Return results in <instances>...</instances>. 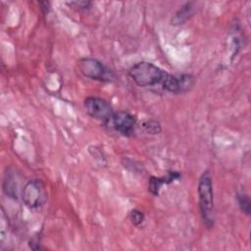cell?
<instances>
[{"mask_svg":"<svg viewBox=\"0 0 251 251\" xmlns=\"http://www.w3.org/2000/svg\"><path fill=\"white\" fill-rule=\"evenodd\" d=\"M194 84V76L189 74L172 75L167 74L162 87L170 93L180 94L187 92Z\"/></svg>","mask_w":251,"mask_h":251,"instance_id":"8992f818","label":"cell"},{"mask_svg":"<svg viewBox=\"0 0 251 251\" xmlns=\"http://www.w3.org/2000/svg\"><path fill=\"white\" fill-rule=\"evenodd\" d=\"M237 205L242 213L249 216L251 214V201L247 194L245 193H237L236 194Z\"/></svg>","mask_w":251,"mask_h":251,"instance_id":"7c38bea8","label":"cell"},{"mask_svg":"<svg viewBox=\"0 0 251 251\" xmlns=\"http://www.w3.org/2000/svg\"><path fill=\"white\" fill-rule=\"evenodd\" d=\"M181 177V174L176 171L167 172L163 176H150L148 179V191L153 196H158L160 190L164 184H170L175 180H178Z\"/></svg>","mask_w":251,"mask_h":251,"instance_id":"9c48e42d","label":"cell"},{"mask_svg":"<svg viewBox=\"0 0 251 251\" xmlns=\"http://www.w3.org/2000/svg\"><path fill=\"white\" fill-rule=\"evenodd\" d=\"M194 13V5L192 2H187L182 5L172 18V25H178L185 23Z\"/></svg>","mask_w":251,"mask_h":251,"instance_id":"30bf717a","label":"cell"},{"mask_svg":"<svg viewBox=\"0 0 251 251\" xmlns=\"http://www.w3.org/2000/svg\"><path fill=\"white\" fill-rule=\"evenodd\" d=\"M20 176L13 168H7L3 182H2V188L4 193L13 199H18L20 196V192L22 194L21 188H20Z\"/></svg>","mask_w":251,"mask_h":251,"instance_id":"ba28073f","label":"cell"},{"mask_svg":"<svg viewBox=\"0 0 251 251\" xmlns=\"http://www.w3.org/2000/svg\"><path fill=\"white\" fill-rule=\"evenodd\" d=\"M39 5H40V9L42 10V12L44 13V14H47L48 12H49V10H50V3L49 2H47V1H45V6H43V4L40 2L39 3Z\"/></svg>","mask_w":251,"mask_h":251,"instance_id":"2e32d148","label":"cell"},{"mask_svg":"<svg viewBox=\"0 0 251 251\" xmlns=\"http://www.w3.org/2000/svg\"><path fill=\"white\" fill-rule=\"evenodd\" d=\"M47 192L41 179H30L22 189V198L25 206L30 209L41 207L47 201Z\"/></svg>","mask_w":251,"mask_h":251,"instance_id":"5b68a950","label":"cell"},{"mask_svg":"<svg viewBox=\"0 0 251 251\" xmlns=\"http://www.w3.org/2000/svg\"><path fill=\"white\" fill-rule=\"evenodd\" d=\"M110 124L122 135L131 136L136 126V117L126 111H118L114 113Z\"/></svg>","mask_w":251,"mask_h":251,"instance_id":"52a82bcc","label":"cell"},{"mask_svg":"<svg viewBox=\"0 0 251 251\" xmlns=\"http://www.w3.org/2000/svg\"><path fill=\"white\" fill-rule=\"evenodd\" d=\"M128 219L132 225H134L135 226H139L144 222L145 216L142 211H140L138 209H132L129 211Z\"/></svg>","mask_w":251,"mask_h":251,"instance_id":"4fadbf2b","label":"cell"},{"mask_svg":"<svg viewBox=\"0 0 251 251\" xmlns=\"http://www.w3.org/2000/svg\"><path fill=\"white\" fill-rule=\"evenodd\" d=\"M83 106L85 112L91 118L105 125L111 123L115 112L108 100L98 96H87L83 100Z\"/></svg>","mask_w":251,"mask_h":251,"instance_id":"277c9868","label":"cell"},{"mask_svg":"<svg viewBox=\"0 0 251 251\" xmlns=\"http://www.w3.org/2000/svg\"><path fill=\"white\" fill-rule=\"evenodd\" d=\"M198 204L201 219L207 227H213L214 217V189L213 179L209 171H204L198 179Z\"/></svg>","mask_w":251,"mask_h":251,"instance_id":"6da1fadb","label":"cell"},{"mask_svg":"<svg viewBox=\"0 0 251 251\" xmlns=\"http://www.w3.org/2000/svg\"><path fill=\"white\" fill-rule=\"evenodd\" d=\"M167 74L165 70L147 61L135 63L128 70L129 77L139 87L162 85Z\"/></svg>","mask_w":251,"mask_h":251,"instance_id":"7a4b0ae2","label":"cell"},{"mask_svg":"<svg viewBox=\"0 0 251 251\" xmlns=\"http://www.w3.org/2000/svg\"><path fill=\"white\" fill-rule=\"evenodd\" d=\"M142 129L148 134H159L162 131L161 124L154 119H147L141 122Z\"/></svg>","mask_w":251,"mask_h":251,"instance_id":"8fae6325","label":"cell"},{"mask_svg":"<svg viewBox=\"0 0 251 251\" xmlns=\"http://www.w3.org/2000/svg\"><path fill=\"white\" fill-rule=\"evenodd\" d=\"M77 68L83 76L92 80L112 82L116 78L114 72L96 58L85 57L79 59Z\"/></svg>","mask_w":251,"mask_h":251,"instance_id":"3957f363","label":"cell"},{"mask_svg":"<svg viewBox=\"0 0 251 251\" xmlns=\"http://www.w3.org/2000/svg\"><path fill=\"white\" fill-rule=\"evenodd\" d=\"M28 246L33 250H40L42 248L40 243V237L38 235L32 236L28 242Z\"/></svg>","mask_w":251,"mask_h":251,"instance_id":"9a60e30c","label":"cell"},{"mask_svg":"<svg viewBox=\"0 0 251 251\" xmlns=\"http://www.w3.org/2000/svg\"><path fill=\"white\" fill-rule=\"evenodd\" d=\"M67 5H69L72 8H76L78 10H88L91 6V2H89V1H72V2H68Z\"/></svg>","mask_w":251,"mask_h":251,"instance_id":"5bb4252c","label":"cell"}]
</instances>
